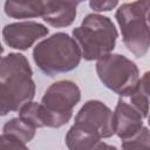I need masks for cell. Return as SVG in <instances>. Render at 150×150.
I'll use <instances>...</instances> for the list:
<instances>
[{"instance_id": "8", "label": "cell", "mask_w": 150, "mask_h": 150, "mask_svg": "<svg viewBox=\"0 0 150 150\" xmlns=\"http://www.w3.org/2000/svg\"><path fill=\"white\" fill-rule=\"evenodd\" d=\"M49 29L35 21H18L6 25L2 28V38L5 43L14 49L26 50L34 45L35 41L46 36Z\"/></svg>"}, {"instance_id": "9", "label": "cell", "mask_w": 150, "mask_h": 150, "mask_svg": "<svg viewBox=\"0 0 150 150\" xmlns=\"http://www.w3.org/2000/svg\"><path fill=\"white\" fill-rule=\"evenodd\" d=\"M112 124L114 132L122 139H130L138 135L143 129V117L122 97L112 111Z\"/></svg>"}, {"instance_id": "7", "label": "cell", "mask_w": 150, "mask_h": 150, "mask_svg": "<svg viewBox=\"0 0 150 150\" xmlns=\"http://www.w3.org/2000/svg\"><path fill=\"white\" fill-rule=\"evenodd\" d=\"M75 122L94 130L100 138H109L114 132L112 110L101 101H87L75 116Z\"/></svg>"}, {"instance_id": "18", "label": "cell", "mask_w": 150, "mask_h": 150, "mask_svg": "<svg viewBox=\"0 0 150 150\" xmlns=\"http://www.w3.org/2000/svg\"><path fill=\"white\" fill-rule=\"evenodd\" d=\"M118 5L116 0H107V1H90L89 6L94 12H108L115 8Z\"/></svg>"}, {"instance_id": "21", "label": "cell", "mask_w": 150, "mask_h": 150, "mask_svg": "<svg viewBox=\"0 0 150 150\" xmlns=\"http://www.w3.org/2000/svg\"><path fill=\"white\" fill-rule=\"evenodd\" d=\"M2 53H4V47H2V45L0 43V57H1V55H2Z\"/></svg>"}, {"instance_id": "13", "label": "cell", "mask_w": 150, "mask_h": 150, "mask_svg": "<svg viewBox=\"0 0 150 150\" xmlns=\"http://www.w3.org/2000/svg\"><path fill=\"white\" fill-rule=\"evenodd\" d=\"M122 98L136 109L143 118H146L149 112V73L146 71L139 79L137 87Z\"/></svg>"}, {"instance_id": "2", "label": "cell", "mask_w": 150, "mask_h": 150, "mask_svg": "<svg viewBox=\"0 0 150 150\" xmlns=\"http://www.w3.org/2000/svg\"><path fill=\"white\" fill-rule=\"evenodd\" d=\"M75 40L67 33H55L39 42L33 49V60L47 76H55L75 69L81 61Z\"/></svg>"}, {"instance_id": "15", "label": "cell", "mask_w": 150, "mask_h": 150, "mask_svg": "<svg viewBox=\"0 0 150 150\" xmlns=\"http://www.w3.org/2000/svg\"><path fill=\"white\" fill-rule=\"evenodd\" d=\"M2 131L4 134H8L19 138L23 143L30 142L35 136V129L29 127L19 117H14L7 121L2 128Z\"/></svg>"}, {"instance_id": "11", "label": "cell", "mask_w": 150, "mask_h": 150, "mask_svg": "<svg viewBox=\"0 0 150 150\" xmlns=\"http://www.w3.org/2000/svg\"><path fill=\"white\" fill-rule=\"evenodd\" d=\"M64 139L69 150H89L101 141L100 136L94 130L77 122L70 127Z\"/></svg>"}, {"instance_id": "1", "label": "cell", "mask_w": 150, "mask_h": 150, "mask_svg": "<svg viewBox=\"0 0 150 150\" xmlns=\"http://www.w3.org/2000/svg\"><path fill=\"white\" fill-rule=\"evenodd\" d=\"M33 70L27 57L20 53H9L0 57V116L19 111L32 102L35 95Z\"/></svg>"}, {"instance_id": "12", "label": "cell", "mask_w": 150, "mask_h": 150, "mask_svg": "<svg viewBox=\"0 0 150 150\" xmlns=\"http://www.w3.org/2000/svg\"><path fill=\"white\" fill-rule=\"evenodd\" d=\"M4 11L13 19H30L42 16L43 1H6Z\"/></svg>"}, {"instance_id": "6", "label": "cell", "mask_w": 150, "mask_h": 150, "mask_svg": "<svg viewBox=\"0 0 150 150\" xmlns=\"http://www.w3.org/2000/svg\"><path fill=\"white\" fill-rule=\"evenodd\" d=\"M81 100L79 86L70 80H61L50 84L45 91L41 104L48 111L50 128H60L69 122L74 107Z\"/></svg>"}, {"instance_id": "16", "label": "cell", "mask_w": 150, "mask_h": 150, "mask_svg": "<svg viewBox=\"0 0 150 150\" xmlns=\"http://www.w3.org/2000/svg\"><path fill=\"white\" fill-rule=\"evenodd\" d=\"M122 150H150L149 129L143 127L138 135L130 139L122 141Z\"/></svg>"}, {"instance_id": "17", "label": "cell", "mask_w": 150, "mask_h": 150, "mask_svg": "<svg viewBox=\"0 0 150 150\" xmlns=\"http://www.w3.org/2000/svg\"><path fill=\"white\" fill-rule=\"evenodd\" d=\"M0 150H29L22 141L19 138L8 135V134H1L0 135Z\"/></svg>"}, {"instance_id": "19", "label": "cell", "mask_w": 150, "mask_h": 150, "mask_svg": "<svg viewBox=\"0 0 150 150\" xmlns=\"http://www.w3.org/2000/svg\"><path fill=\"white\" fill-rule=\"evenodd\" d=\"M107 148H108V144L104 143V142H102V141H100L94 146H91L89 150H107Z\"/></svg>"}, {"instance_id": "14", "label": "cell", "mask_w": 150, "mask_h": 150, "mask_svg": "<svg viewBox=\"0 0 150 150\" xmlns=\"http://www.w3.org/2000/svg\"><path fill=\"white\" fill-rule=\"evenodd\" d=\"M19 118H21L25 123L29 127L36 128H45L47 127V117L46 110L41 103L38 102H29L25 104L19 110Z\"/></svg>"}, {"instance_id": "20", "label": "cell", "mask_w": 150, "mask_h": 150, "mask_svg": "<svg viewBox=\"0 0 150 150\" xmlns=\"http://www.w3.org/2000/svg\"><path fill=\"white\" fill-rule=\"evenodd\" d=\"M107 150H118V149H117V146H115V145H109V144H108Z\"/></svg>"}, {"instance_id": "3", "label": "cell", "mask_w": 150, "mask_h": 150, "mask_svg": "<svg viewBox=\"0 0 150 150\" xmlns=\"http://www.w3.org/2000/svg\"><path fill=\"white\" fill-rule=\"evenodd\" d=\"M118 38L110 18L91 13L84 16L81 26L73 29V39L79 46L81 56L87 61L98 60L110 54Z\"/></svg>"}, {"instance_id": "10", "label": "cell", "mask_w": 150, "mask_h": 150, "mask_svg": "<svg viewBox=\"0 0 150 150\" xmlns=\"http://www.w3.org/2000/svg\"><path fill=\"white\" fill-rule=\"evenodd\" d=\"M79 1H43L42 19L49 26L61 28L70 26L76 18Z\"/></svg>"}, {"instance_id": "4", "label": "cell", "mask_w": 150, "mask_h": 150, "mask_svg": "<svg viewBox=\"0 0 150 150\" xmlns=\"http://www.w3.org/2000/svg\"><path fill=\"white\" fill-rule=\"evenodd\" d=\"M150 1H134L122 4L115 18L121 28L123 43L136 57H143L150 47L149 35Z\"/></svg>"}, {"instance_id": "5", "label": "cell", "mask_w": 150, "mask_h": 150, "mask_svg": "<svg viewBox=\"0 0 150 150\" xmlns=\"http://www.w3.org/2000/svg\"><path fill=\"white\" fill-rule=\"evenodd\" d=\"M96 73L101 82L120 97L129 95L138 84L139 70L134 61L122 54H107L97 60Z\"/></svg>"}]
</instances>
